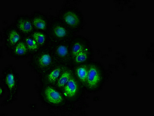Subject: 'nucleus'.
<instances>
[{
	"instance_id": "1",
	"label": "nucleus",
	"mask_w": 154,
	"mask_h": 116,
	"mask_svg": "<svg viewBox=\"0 0 154 116\" xmlns=\"http://www.w3.org/2000/svg\"><path fill=\"white\" fill-rule=\"evenodd\" d=\"M101 76L98 70L95 66L90 67L88 70L87 80L88 85L90 88L96 87L100 81Z\"/></svg>"
},
{
	"instance_id": "2",
	"label": "nucleus",
	"mask_w": 154,
	"mask_h": 116,
	"mask_svg": "<svg viewBox=\"0 0 154 116\" xmlns=\"http://www.w3.org/2000/svg\"><path fill=\"white\" fill-rule=\"evenodd\" d=\"M45 95L47 101L54 104H59L63 102V97L57 91L52 87H48L46 88Z\"/></svg>"
},
{
	"instance_id": "3",
	"label": "nucleus",
	"mask_w": 154,
	"mask_h": 116,
	"mask_svg": "<svg viewBox=\"0 0 154 116\" xmlns=\"http://www.w3.org/2000/svg\"><path fill=\"white\" fill-rule=\"evenodd\" d=\"M78 91V85L76 81L73 78H71L68 83L64 86V93L66 96L74 97Z\"/></svg>"
},
{
	"instance_id": "4",
	"label": "nucleus",
	"mask_w": 154,
	"mask_h": 116,
	"mask_svg": "<svg viewBox=\"0 0 154 116\" xmlns=\"http://www.w3.org/2000/svg\"><path fill=\"white\" fill-rule=\"evenodd\" d=\"M63 19L65 22L72 26H76L79 23V19L75 13L72 11H68L63 15Z\"/></svg>"
},
{
	"instance_id": "5",
	"label": "nucleus",
	"mask_w": 154,
	"mask_h": 116,
	"mask_svg": "<svg viewBox=\"0 0 154 116\" xmlns=\"http://www.w3.org/2000/svg\"><path fill=\"white\" fill-rule=\"evenodd\" d=\"M18 27L20 30L25 33H29L33 29L30 21L24 19L20 20L18 23Z\"/></svg>"
},
{
	"instance_id": "6",
	"label": "nucleus",
	"mask_w": 154,
	"mask_h": 116,
	"mask_svg": "<svg viewBox=\"0 0 154 116\" xmlns=\"http://www.w3.org/2000/svg\"><path fill=\"white\" fill-rule=\"evenodd\" d=\"M71 78V74L69 71H65L59 77L57 81V86L59 87H64Z\"/></svg>"
},
{
	"instance_id": "7",
	"label": "nucleus",
	"mask_w": 154,
	"mask_h": 116,
	"mask_svg": "<svg viewBox=\"0 0 154 116\" xmlns=\"http://www.w3.org/2000/svg\"><path fill=\"white\" fill-rule=\"evenodd\" d=\"M52 58L49 54L45 53L40 56L38 59V64L41 67H47L51 64Z\"/></svg>"
},
{
	"instance_id": "8",
	"label": "nucleus",
	"mask_w": 154,
	"mask_h": 116,
	"mask_svg": "<svg viewBox=\"0 0 154 116\" xmlns=\"http://www.w3.org/2000/svg\"><path fill=\"white\" fill-rule=\"evenodd\" d=\"M88 74V70L85 67H78L76 70V74L78 78L82 81H86Z\"/></svg>"
},
{
	"instance_id": "9",
	"label": "nucleus",
	"mask_w": 154,
	"mask_h": 116,
	"mask_svg": "<svg viewBox=\"0 0 154 116\" xmlns=\"http://www.w3.org/2000/svg\"><path fill=\"white\" fill-rule=\"evenodd\" d=\"M33 23L35 27L40 29H45L47 27V23L45 20L40 17L34 18Z\"/></svg>"
},
{
	"instance_id": "10",
	"label": "nucleus",
	"mask_w": 154,
	"mask_h": 116,
	"mask_svg": "<svg viewBox=\"0 0 154 116\" xmlns=\"http://www.w3.org/2000/svg\"><path fill=\"white\" fill-rule=\"evenodd\" d=\"M61 69L60 68H56L51 71L48 76V80L50 83H54L60 77Z\"/></svg>"
},
{
	"instance_id": "11",
	"label": "nucleus",
	"mask_w": 154,
	"mask_h": 116,
	"mask_svg": "<svg viewBox=\"0 0 154 116\" xmlns=\"http://www.w3.org/2000/svg\"><path fill=\"white\" fill-rule=\"evenodd\" d=\"M6 83L9 90H11L14 88L15 85V79L13 73L8 74L5 79Z\"/></svg>"
},
{
	"instance_id": "12",
	"label": "nucleus",
	"mask_w": 154,
	"mask_h": 116,
	"mask_svg": "<svg viewBox=\"0 0 154 116\" xmlns=\"http://www.w3.org/2000/svg\"><path fill=\"white\" fill-rule=\"evenodd\" d=\"M20 36L18 32L15 30H12L9 33V39L11 44H14L19 41Z\"/></svg>"
},
{
	"instance_id": "13",
	"label": "nucleus",
	"mask_w": 154,
	"mask_h": 116,
	"mask_svg": "<svg viewBox=\"0 0 154 116\" xmlns=\"http://www.w3.org/2000/svg\"><path fill=\"white\" fill-rule=\"evenodd\" d=\"M34 40L36 41L38 44L42 45L44 44L45 41V37L43 33L40 32H35L33 35Z\"/></svg>"
},
{
	"instance_id": "14",
	"label": "nucleus",
	"mask_w": 154,
	"mask_h": 116,
	"mask_svg": "<svg viewBox=\"0 0 154 116\" xmlns=\"http://www.w3.org/2000/svg\"><path fill=\"white\" fill-rule=\"evenodd\" d=\"M15 52L17 54L22 55L25 54L27 52V48L25 44L20 42L16 46L14 49Z\"/></svg>"
},
{
	"instance_id": "15",
	"label": "nucleus",
	"mask_w": 154,
	"mask_h": 116,
	"mask_svg": "<svg viewBox=\"0 0 154 116\" xmlns=\"http://www.w3.org/2000/svg\"><path fill=\"white\" fill-rule=\"evenodd\" d=\"M54 33L57 37L61 38L66 36L67 34V31L63 27L61 26H57L55 28Z\"/></svg>"
},
{
	"instance_id": "16",
	"label": "nucleus",
	"mask_w": 154,
	"mask_h": 116,
	"mask_svg": "<svg viewBox=\"0 0 154 116\" xmlns=\"http://www.w3.org/2000/svg\"><path fill=\"white\" fill-rule=\"evenodd\" d=\"M26 42L28 48L31 50H35L38 49L37 43L34 39L30 38H27L26 39Z\"/></svg>"
},
{
	"instance_id": "17",
	"label": "nucleus",
	"mask_w": 154,
	"mask_h": 116,
	"mask_svg": "<svg viewBox=\"0 0 154 116\" xmlns=\"http://www.w3.org/2000/svg\"><path fill=\"white\" fill-rule=\"evenodd\" d=\"M74 58L76 63H83L87 60L88 54L86 52L83 50L77 54Z\"/></svg>"
},
{
	"instance_id": "18",
	"label": "nucleus",
	"mask_w": 154,
	"mask_h": 116,
	"mask_svg": "<svg viewBox=\"0 0 154 116\" xmlns=\"http://www.w3.org/2000/svg\"><path fill=\"white\" fill-rule=\"evenodd\" d=\"M84 48L83 45L79 42L75 43L72 48V54L73 56L75 57L79 53L83 51Z\"/></svg>"
},
{
	"instance_id": "19",
	"label": "nucleus",
	"mask_w": 154,
	"mask_h": 116,
	"mask_svg": "<svg viewBox=\"0 0 154 116\" xmlns=\"http://www.w3.org/2000/svg\"><path fill=\"white\" fill-rule=\"evenodd\" d=\"M57 52L59 56L62 57H65L68 54V48L64 45H59L57 50Z\"/></svg>"
},
{
	"instance_id": "20",
	"label": "nucleus",
	"mask_w": 154,
	"mask_h": 116,
	"mask_svg": "<svg viewBox=\"0 0 154 116\" xmlns=\"http://www.w3.org/2000/svg\"><path fill=\"white\" fill-rule=\"evenodd\" d=\"M2 88H1V95H2Z\"/></svg>"
}]
</instances>
